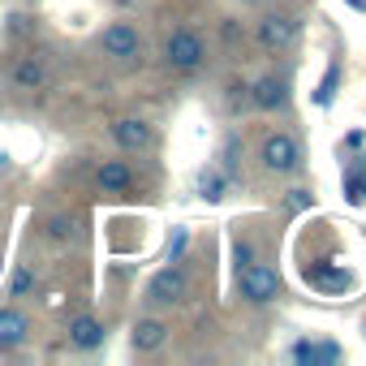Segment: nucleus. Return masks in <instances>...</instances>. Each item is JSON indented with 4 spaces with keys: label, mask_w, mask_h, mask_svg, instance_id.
Wrapping results in <instances>:
<instances>
[{
    "label": "nucleus",
    "mask_w": 366,
    "mask_h": 366,
    "mask_svg": "<svg viewBox=\"0 0 366 366\" xmlns=\"http://www.w3.org/2000/svg\"><path fill=\"white\" fill-rule=\"evenodd\" d=\"M250 104H254V108H263V112L285 108V104H289V86H285V78H276V74L259 78V82L250 86Z\"/></svg>",
    "instance_id": "10"
},
{
    "label": "nucleus",
    "mask_w": 366,
    "mask_h": 366,
    "mask_svg": "<svg viewBox=\"0 0 366 366\" xmlns=\"http://www.w3.org/2000/svg\"><path fill=\"white\" fill-rule=\"evenodd\" d=\"M203 56H207V48H203V39H199L194 31H172L168 44H164V61H168L177 74H194V69L203 65Z\"/></svg>",
    "instance_id": "1"
},
{
    "label": "nucleus",
    "mask_w": 366,
    "mask_h": 366,
    "mask_svg": "<svg viewBox=\"0 0 366 366\" xmlns=\"http://www.w3.org/2000/svg\"><path fill=\"white\" fill-rule=\"evenodd\" d=\"M9 31H14V35H26V31H31V18H18V14H14V18H9Z\"/></svg>",
    "instance_id": "24"
},
{
    "label": "nucleus",
    "mask_w": 366,
    "mask_h": 366,
    "mask_svg": "<svg viewBox=\"0 0 366 366\" xmlns=\"http://www.w3.org/2000/svg\"><path fill=\"white\" fill-rule=\"evenodd\" d=\"M186 272L181 267H164V272H155L151 280H147V302L151 306H177L181 297H186Z\"/></svg>",
    "instance_id": "4"
},
{
    "label": "nucleus",
    "mask_w": 366,
    "mask_h": 366,
    "mask_svg": "<svg viewBox=\"0 0 366 366\" xmlns=\"http://www.w3.org/2000/svg\"><path fill=\"white\" fill-rule=\"evenodd\" d=\"M310 207V190H289V212H302Z\"/></svg>",
    "instance_id": "22"
},
{
    "label": "nucleus",
    "mask_w": 366,
    "mask_h": 366,
    "mask_svg": "<svg viewBox=\"0 0 366 366\" xmlns=\"http://www.w3.org/2000/svg\"><path fill=\"white\" fill-rule=\"evenodd\" d=\"M26 336H31V319H26V310H18V306H0V353L22 349Z\"/></svg>",
    "instance_id": "6"
},
{
    "label": "nucleus",
    "mask_w": 366,
    "mask_h": 366,
    "mask_svg": "<svg viewBox=\"0 0 366 366\" xmlns=\"http://www.w3.org/2000/svg\"><path fill=\"white\" fill-rule=\"evenodd\" d=\"M306 280H310V285H319V289H327V293H340V289H349V285H353V272L332 267V263H306Z\"/></svg>",
    "instance_id": "12"
},
{
    "label": "nucleus",
    "mask_w": 366,
    "mask_h": 366,
    "mask_svg": "<svg viewBox=\"0 0 366 366\" xmlns=\"http://www.w3.org/2000/svg\"><path fill=\"white\" fill-rule=\"evenodd\" d=\"M181 250H186V229H177V233H172V246H168V263H177V259H181Z\"/></svg>",
    "instance_id": "21"
},
{
    "label": "nucleus",
    "mask_w": 366,
    "mask_h": 366,
    "mask_svg": "<svg viewBox=\"0 0 366 366\" xmlns=\"http://www.w3.org/2000/svg\"><path fill=\"white\" fill-rule=\"evenodd\" d=\"M48 237H56V242H65V237H69V220H65V216H56V220L48 224Z\"/></svg>",
    "instance_id": "23"
},
{
    "label": "nucleus",
    "mask_w": 366,
    "mask_h": 366,
    "mask_svg": "<svg viewBox=\"0 0 366 366\" xmlns=\"http://www.w3.org/2000/svg\"><path fill=\"white\" fill-rule=\"evenodd\" d=\"M117 5H129V0H117Z\"/></svg>",
    "instance_id": "26"
},
{
    "label": "nucleus",
    "mask_w": 366,
    "mask_h": 366,
    "mask_svg": "<svg viewBox=\"0 0 366 366\" xmlns=\"http://www.w3.org/2000/svg\"><path fill=\"white\" fill-rule=\"evenodd\" d=\"M199 194H203L207 203H220V199H224V177H220V172H212V168H207V172H199Z\"/></svg>",
    "instance_id": "17"
},
{
    "label": "nucleus",
    "mask_w": 366,
    "mask_h": 366,
    "mask_svg": "<svg viewBox=\"0 0 366 366\" xmlns=\"http://www.w3.org/2000/svg\"><path fill=\"white\" fill-rule=\"evenodd\" d=\"M293 39H297V22H293V18H285V14H267V18L259 22V44H263L267 52H285Z\"/></svg>",
    "instance_id": "7"
},
{
    "label": "nucleus",
    "mask_w": 366,
    "mask_h": 366,
    "mask_svg": "<svg viewBox=\"0 0 366 366\" xmlns=\"http://www.w3.org/2000/svg\"><path fill=\"white\" fill-rule=\"evenodd\" d=\"M237 289H242V297H246V302L263 306V302H272V297L280 293V276H276V267L250 263V267H242V272H237Z\"/></svg>",
    "instance_id": "2"
},
{
    "label": "nucleus",
    "mask_w": 366,
    "mask_h": 366,
    "mask_svg": "<svg viewBox=\"0 0 366 366\" xmlns=\"http://www.w3.org/2000/svg\"><path fill=\"white\" fill-rule=\"evenodd\" d=\"M95 186H99L104 194H129V186H134V168H129L125 159H104V164L95 168Z\"/></svg>",
    "instance_id": "9"
},
{
    "label": "nucleus",
    "mask_w": 366,
    "mask_h": 366,
    "mask_svg": "<svg viewBox=\"0 0 366 366\" xmlns=\"http://www.w3.org/2000/svg\"><path fill=\"white\" fill-rule=\"evenodd\" d=\"M164 340H168V323H164V319H138L134 332H129V345H134L138 353H151V349H159Z\"/></svg>",
    "instance_id": "13"
},
{
    "label": "nucleus",
    "mask_w": 366,
    "mask_h": 366,
    "mask_svg": "<svg viewBox=\"0 0 366 366\" xmlns=\"http://www.w3.org/2000/svg\"><path fill=\"white\" fill-rule=\"evenodd\" d=\"M293 357H297L302 366H319V362H340V345H332V340H319V345H310V340H297V345H293Z\"/></svg>",
    "instance_id": "14"
},
{
    "label": "nucleus",
    "mask_w": 366,
    "mask_h": 366,
    "mask_svg": "<svg viewBox=\"0 0 366 366\" xmlns=\"http://www.w3.org/2000/svg\"><path fill=\"white\" fill-rule=\"evenodd\" d=\"M44 78H48V74H44V65H39L35 56H22V61L14 65V82H18L22 91H39Z\"/></svg>",
    "instance_id": "15"
},
{
    "label": "nucleus",
    "mask_w": 366,
    "mask_h": 366,
    "mask_svg": "<svg viewBox=\"0 0 366 366\" xmlns=\"http://www.w3.org/2000/svg\"><path fill=\"white\" fill-rule=\"evenodd\" d=\"M345 199H349L353 207L366 203V172H345Z\"/></svg>",
    "instance_id": "18"
},
{
    "label": "nucleus",
    "mask_w": 366,
    "mask_h": 366,
    "mask_svg": "<svg viewBox=\"0 0 366 366\" xmlns=\"http://www.w3.org/2000/svg\"><path fill=\"white\" fill-rule=\"evenodd\" d=\"M112 142L121 151H147L151 147V125L142 117H121V121H112Z\"/></svg>",
    "instance_id": "8"
},
{
    "label": "nucleus",
    "mask_w": 366,
    "mask_h": 366,
    "mask_svg": "<svg viewBox=\"0 0 366 366\" xmlns=\"http://www.w3.org/2000/svg\"><path fill=\"white\" fill-rule=\"evenodd\" d=\"M233 259H237V272H242V267H250V263H254V250H250L246 242H237V246H233Z\"/></svg>",
    "instance_id": "20"
},
{
    "label": "nucleus",
    "mask_w": 366,
    "mask_h": 366,
    "mask_svg": "<svg viewBox=\"0 0 366 366\" xmlns=\"http://www.w3.org/2000/svg\"><path fill=\"white\" fill-rule=\"evenodd\" d=\"M69 345L82 349V353L99 349V345H104V323H99L95 315H74V319H69Z\"/></svg>",
    "instance_id": "11"
},
{
    "label": "nucleus",
    "mask_w": 366,
    "mask_h": 366,
    "mask_svg": "<svg viewBox=\"0 0 366 366\" xmlns=\"http://www.w3.org/2000/svg\"><path fill=\"white\" fill-rule=\"evenodd\" d=\"M259 159H263V168H267V172H293V168L302 164V155H297V142H293L289 134H272V138L263 142Z\"/></svg>",
    "instance_id": "5"
},
{
    "label": "nucleus",
    "mask_w": 366,
    "mask_h": 366,
    "mask_svg": "<svg viewBox=\"0 0 366 366\" xmlns=\"http://www.w3.org/2000/svg\"><path fill=\"white\" fill-rule=\"evenodd\" d=\"M138 48H142V35L134 31V22H112L99 31V52L112 61H134Z\"/></svg>",
    "instance_id": "3"
},
{
    "label": "nucleus",
    "mask_w": 366,
    "mask_h": 366,
    "mask_svg": "<svg viewBox=\"0 0 366 366\" xmlns=\"http://www.w3.org/2000/svg\"><path fill=\"white\" fill-rule=\"evenodd\" d=\"M242 5H259V0H242Z\"/></svg>",
    "instance_id": "25"
},
{
    "label": "nucleus",
    "mask_w": 366,
    "mask_h": 366,
    "mask_svg": "<svg viewBox=\"0 0 366 366\" xmlns=\"http://www.w3.org/2000/svg\"><path fill=\"white\" fill-rule=\"evenodd\" d=\"M31 285H35L31 267H18V272L9 276V297H26V293H31Z\"/></svg>",
    "instance_id": "19"
},
{
    "label": "nucleus",
    "mask_w": 366,
    "mask_h": 366,
    "mask_svg": "<svg viewBox=\"0 0 366 366\" xmlns=\"http://www.w3.org/2000/svg\"><path fill=\"white\" fill-rule=\"evenodd\" d=\"M336 86H340V65L332 61V65H327V74H323V82H319V91H315V104H319V108H327V104L336 99Z\"/></svg>",
    "instance_id": "16"
}]
</instances>
